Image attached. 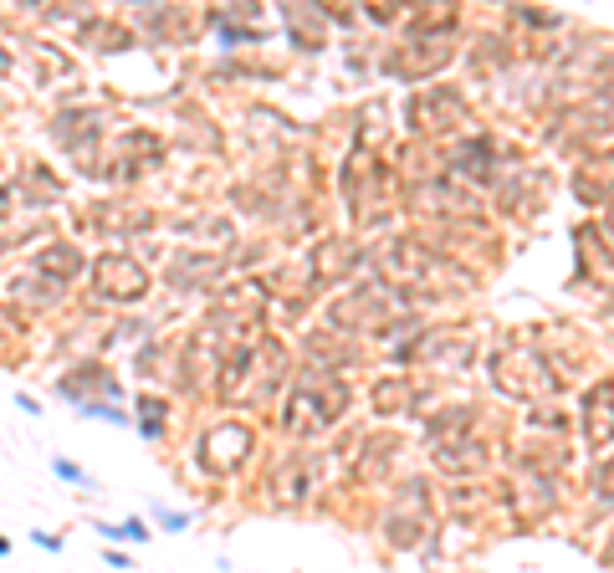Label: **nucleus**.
Returning <instances> with one entry per match:
<instances>
[{
    "label": "nucleus",
    "mask_w": 614,
    "mask_h": 573,
    "mask_svg": "<svg viewBox=\"0 0 614 573\" xmlns=\"http://www.w3.org/2000/svg\"><path fill=\"white\" fill-rule=\"evenodd\" d=\"M98 292L102 297H113V303H133L149 292V277H143V266L133 256H102L98 262Z\"/></svg>",
    "instance_id": "f257e3e1"
},
{
    "label": "nucleus",
    "mask_w": 614,
    "mask_h": 573,
    "mask_svg": "<svg viewBox=\"0 0 614 573\" xmlns=\"http://www.w3.org/2000/svg\"><path fill=\"white\" fill-rule=\"evenodd\" d=\"M41 266H46V271H61V277H72V271H77V251H72V246H52V251L41 256Z\"/></svg>",
    "instance_id": "7ed1b4c3"
},
{
    "label": "nucleus",
    "mask_w": 614,
    "mask_h": 573,
    "mask_svg": "<svg viewBox=\"0 0 614 573\" xmlns=\"http://www.w3.org/2000/svg\"><path fill=\"white\" fill-rule=\"evenodd\" d=\"M599 430V450L610 446V384H599L589 394V435Z\"/></svg>",
    "instance_id": "f03ea898"
}]
</instances>
